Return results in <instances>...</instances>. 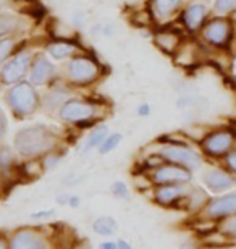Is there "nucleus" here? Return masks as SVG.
Wrapping results in <instances>:
<instances>
[{
	"label": "nucleus",
	"instance_id": "obj_28",
	"mask_svg": "<svg viewBox=\"0 0 236 249\" xmlns=\"http://www.w3.org/2000/svg\"><path fill=\"white\" fill-rule=\"evenodd\" d=\"M149 112H150V107H149V104H143V106H139L138 108V113L139 115H149Z\"/></svg>",
	"mask_w": 236,
	"mask_h": 249
},
{
	"label": "nucleus",
	"instance_id": "obj_16",
	"mask_svg": "<svg viewBox=\"0 0 236 249\" xmlns=\"http://www.w3.org/2000/svg\"><path fill=\"white\" fill-rule=\"evenodd\" d=\"M186 194V186L182 185H167L157 189L155 193V197H157L159 202L162 204H172L173 201H177L178 197H182Z\"/></svg>",
	"mask_w": 236,
	"mask_h": 249
},
{
	"label": "nucleus",
	"instance_id": "obj_25",
	"mask_svg": "<svg viewBox=\"0 0 236 249\" xmlns=\"http://www.w3.org/2000/svg\"><path fill=\"white\" fill-rule=\"evenodd\" d=\"M225 231L230 233V235L236 236V217L232 218V220H228L227 223H225Z\"/></svg>",
	"mask_w": 236,
	"mask_h": 249
},
{
	"label": "nucleus",
	"instance_id": "obj_26",
	"mask_svg": "<svg viewBox=\"0 0 236 249\" xmlns=\"http://www.w3.org/2000/svg\"><path fill=\"white\" fill-rule=\"evenodd\" d=\"M10 160H13V157H10L8 149H7V147H3V149H2V165H3V168H7V167H8Z\"/></svg>",
	"mask_w": 236,
	"mask_h": 249
},
{
	"label": "nucleus",
	"instance_id": "obj_13",
	"mask_svg": "<svg viewBox=\"0 0 236 249\" xmlns=\"http://www.w3.org/2000/svg\"><path fill=\"white\" fill-rule=\"evenodd\" d=\"M204 183L207 185V188L210 191L214 193H222V191H227L233 186V178L227 175L225 172L222 170H212V172H207L204 175Z\"/></svg>",
	"mask_w": 236,
	"mask_h": 249
},
{
	"label": "nucleus",
	"instance_id": "obj_18",
	"mask_svg": "<svg viewBox=\"0 0 236 249\" xmlns=\"http://www.w3.org/2000/svg\"><path fill=\"white\" fill-rule=\"evenodd\" d=\"M74 44L72 42H67V41H58V42H54L49 46V53L52 55L54 58H65V57H70L72 53L74 52Z\"/></svg>",
	"mask_w": 236,
	"mask_h": 249
},
{
	"label": "nucleus",
	"instance_id": "obj_9",
	"mask_svg": "<svg viewBox=\"0 0 236 249\" xmlns=\"http://www.w3.org/2000/svg\"><path fill=\"white\" fill-rule=\"evenodd\" d=\"M233 146V134L228 131H218L205 138L204 149L212 156H223Z\"/></svg>",
	"mask_w": 236,
	"mask_h": 249
},
{
	"label": "nucleus",
	"instance_id": "obj_11",
	"mask_svg": "<svg viewBox=\"0 0 236 249\" xmlns=\"http://www.w3.org/2000/svg\"><path fill=\"white\" fill-rule=\"evenodd\" d=\"M233 213H236V193L214 199L207 207V215L214 218H222Z\"/></svg>",
	"mask_w": 236,
	"mask_h": 249
},
{
	"label": "nucleus",
	"instance_id": "obj_20",
	"mask_svg": "<svg viewBox=\"0 0 236 249\" xmlns=\"http://www.w3.org/2000/svg\"><path fill=\"white\" fill-rule=\"evenodd\" d=\"M105 138H107V126H99V128H95L94 131L89 134V138H88V141L86 144H84V152H89L92 147L95 146H100L104 141H105Z\"/></svg>",
	"mask_w": 236,
	"mask_h": 249
},
{
	"label": "nucleus",
	"instance_id": "obj_7",
	"mask_svg": "<svg viewBox=\"0 0 236 249\" xmlns=\"http://www.w3.org/2000/svg\"><path fill=\"white\" fill-rule=\"evenodd\" d=\"M92 113H94V107L89 102H83V101H68L60 108V117L63 120L74 122V123L88 120V118L92 117Z\"/></svg>",
	"mask_w": 236,
	"mask_h": 249
},
{
	"label": "nucleus",
	"instance_id": "obj_33",
	"mask_svg": "<svg viewBox=\"0 0 236 249\" xmlns=\"http://www.w3.org/2000/svg\"><path fill=\"white\" fill-rule=\"evenodd\" d=\"M5 129H7V120H5V115L2 113V136L5 134Z\"/></svg>",
	"mask_w": 236,
	"mask_h": 249
},
{
	"label": "nucleus",
	"instance_id": "obj_31",
	"mask_svg": "<svg viewBox=\"0 0 236 249\" xmlns=\"http://www.w3.org/2000/svg\"><path fill=\"white\" fill-rule=\"evenodd\" d=\"M118 249H133V248L129 246L128 243H125V241H118Z\"/></svg>",
	"mask_w": 236,
	"mask_h": 249
},
{
	"label": "nucleus",
	"instance_id": "obj_32",
	"mask_svg": "<svg viewBox=\"0 0 236 249\" xmlns=\"http://www.w3.org/2000/svg\"><path fill=\"white\" fill-rule=\"evenodd\" d=\"M52 213L54 212H42V213H34V218H39V217H50V215H52Z\"/></svg>",
	"mask_w": 236,
	"mask_h": 249
},
{
	"label": "nucleus",
	"instance_id": "obj_21",
	"mask_svg": "<svg viewBox=\"0 0 236 249\" xmlns=\"http://www.w3.org/2000/svg\"><path fill=\"white\" fill-rule=\"evenodd\" d=\"M122 141V134H110V136L105 138V141L100 144V154H107L110 152L112 149H115Z\"/></svg>",
	"mask_w": 236,
	"mask_h": 249
},
{
	"label": "nucleus",
	"instance_id": "obj_15",
	"mask_svg": "<svg viewBox=\"0 0 236 249\" xmlns=\"http://www.w3.org/2000/svg\"><path fill=\"white\" fill-rule=\"evenodd\" d=\"M180 42H182V39L173 31H160L155 34V44L168 53L177 52L180 49Z\"/></svg>",
	"mask_w": 236,
	"mask_h": 249
},
{
	"label": "nucleus",
	"instance_id": "obj_22",
	"mask_svg": "<svg viewBox=\"0 0 236 249\" xmlns=\"http://www.w3.org/2000/svg\"><path fill=\"white\" fill-rule=\"evenodd\" d=\"M236 8V0H215V10L218 13H227Z\"/></svg>",
	"mask_w": 236,
	"mask_h": 249
},
{
	"label": "nucleus",
	"instance_id": "obj_29",
	"mask_svg": "<svg viewBox=\"0 0 236 249\" xmlns=\"http://www.w3.org/2000/svg\"><path fill=\"white\" fill-rule=\"evenodd\" d=\"M57 160H58V159L57 157H49L47 159V162H46V168H50V167H55V163H57Z\"/></svg>",
	"mask_w": 236,
	"mask_h": 249
},
{
	"label": "nucleus",
	"instance_id": "obj_3",
	"mask_svg": "<svg viewBox=\"0 0 236 249\" xmlns=\"http://www.w3.org/2000/svg\"><path fill=\"white\" fill-rule=\"evenodd\" d=\"M68 76L76 84L91 83L99 76V67L91 58L76 57L68 65Z\"/></svg>",
	"mask_w": 236,
	"mask_h": 249
},
{
	"label": "nucleus",
	"instance_id": "obj_23",
	"mask_svg": "<svg viewBox=\"0 0 236 249\" xmlns=\"http://www.w3.org/2000/svg\"><path fill=\"white\" fill-rule=\"evenodd\" d=\"M12 46H13V42L7 37L0 42V58H2V60H7L10 51H12Z\"/></svg>",
	"mask_w": 236,
	"mask_h": 249
},
{
	"label": "nucleus",
	"instance_id": "obj_6",
	"mask_svg": "<svg viewBox=\"0 0 236 249\" xmlns=\"http://www.w3.org/2000/svg\"><path fill=\"white\" fill-rule=\"evenodd\" d=\"M230 23L227 19L218 18V19H212L210 23H207L202 29L204 39L214 46H225L230 39Z\"/></svg>",
	"mask_w": 236,
	"mask_h": 249
},
{
	"label": "nucleus",
	"instance_id": "obj_19",
	"mask_svg": "<svg viewBox=\"0 0 236 249\" xmlns=\"http://www.w3.org/2000/svg\"><path fill=\"white\" fill-rule=\"evenodd\" d=\"M117 222L113 220L112 217H100L94 222V231L99 233V235L104 236H110L117 231Z\"/></svg>",
	"mask_w": 236,
	"mask_h": 249
},
{
	"label": "nucleus",
	"instance_id": "obj_30",
	"mask_svg": "<svg viewBox=\"0 0 236 249\" xmlns=\"http://www.w3.org/2000/svg\"><path fill=\"white\" fill-rule=\"evenodd\" d=\"M100 249H117V246L113 243H104V245H100Z\"/></svg>",
	"mask_w": 236,
	"mask_h": 249
},
{
	"label": "nucleus",
	"instance_id": "obj_10",
	"mask_svg": "<svg viewBox=\"0 0 236 249\" xmlns=\"http://www.w3.org/2000/svg\"><path fill=\"white\" fill-rule=\"evenodd\" d=\"M10 249H47V243L36 231L21 230L13 236Z\"/></svg>",
	"mask_w": 236,
	"mask_h": 249
},
{
	"label": "nucleus",
	"instance_id": "obj_17",
	"mask_svg": "<svg viewBox=\"0 0 236 249\" xmlns=\"http://www.w3.org/2000/svg\"><path fill=\"white\" fill-rule=\"evenodd\" d=\"M182 3L183 0H152V8L157 17L163 18L172 15Z\"/></svg>",
	"mask_w": 236,
	"mask_h": 249
},
{
	"label": "nucleus",
	"instance_id": "obj_8",
	"mask_svg": "<svg viewBox=\"0 0 236 249\" xmlns=\"http://www.w3.org/2000/svg\"><path fill=\"white\" fill-rule=\"evenodd\" d=\"M154 181L160 185L172 183H186L191 180V173L183 165H163L154 172Z\"/></svg>",
	"mask_w": 236,
	"mask_h": 249
},
{
	"label": "nucleus",
	"instance_id": "obj_2",
	"mask_svg": "<svg viewBox=\"0 0 236 249\" xmlns=\"http://www.w3.org/2000/svg\"><path fill=\"white\" fill-rule=\"evenodd\" d=\"M7 102L10 108L18 115H29L37 108V92L29 83H18L8 89Z\"/></svg>",
	"mask_w": 236,
	"mask_h": 249
},
{
	"label": "nucleus",
	"instance_id": "obj_5",
	"mask_svg": "<svg viewBox=\"0 0 236 249\" xmlns=\"http://www.w3.org/2000/svg\"><path fill=\"white\" fill-rule=\"evenodd\" d=\"M162 156L167 159L168 162L178 163V165L198 168L200 165V157L196 152L189 151L186 147L182 146H167L162 149Z\"/></svg>",
	"mask_w": 236,
	"mask_h": 249
},
{
	"label": "nucleus",
	"instance_id": "obj_1",
	"mask_svg": "<svg viewBox=\"0 0 236 249\" xmlns=\"http://www.w3.org/2000/svg\"><path fill=\"white\" fill-rule=\"evenodd\" d=\"M55 146V136L49 128L37 126L24 128L15 136V147L24 157H34L46 154Z\"/></svg>",
	"mask_w": 236,
	"mask_h": 249
},
{
	"label": "nucleus",
	"instance_id": "obj_34",
	"mask_svg": "<svg viewBox=\"0 0 236 249\" xmlns=\"http://www.w3.org/2000/svg\"><path fill=\"white\" fill-rule=\"evenodd\" d=\"M70 204H72L73 207H76L79 204V197H72V201H70Z\"/></svg>",
	"mask_w": 236,
	"mask_h": 249
},
{
	"label": "nucleus",
	"instance_id": "obj_4",
	"mask_svg": "<svg viewBox=\"0 0 236 249\" xmlns=\"http://www.w3.org/2000/svg\"><path fill=\"white\" fill-rule=\"evenodd\" d=\"M31 63V55L28 52H21L15 55L12 60L7 62L2 68V81L5 84H12L18 79H21L26 73V70Z\"/></svg>",
	"mask_w": 236,
	"mask_h": 249
},
{
	"label": "nucleus",
	"instance_id": "obj_35",
	"mask_svg": "<svg viewBox=\"0 0 236 249\" xmlns=\"http://www.w3.org/2000/svg\"><path fill=\"white\" fill-rule=\"evenodd\" d=\"M2 249H7V243H5V238H2Z\"/></svg>",
	"mask_w": 236,
	"mask_h": 249
},
{
	"label": "nucleus",
	"instance_id": "obj_24",
	"mask_svg": "<svg viewBox=\"0 0 236 249\" xmlns=\"http://www.w3.org/2000/svg\"><path fill=\"white\" fill-rule=\"evenodd\" d=\"M112 193L115 194V196H118V197H125L128 194V188H127V185H125L123 181H117V183H113V185H112Z\"/></svg>",
	"mask_w": 236,
	"mask_h": 249
},
{
	"label": "nucleus",
	"instance_id": "obj_14",
	"mask_svg": "<svg viewBox=\"0 0 236 249\" xmlns=\"http://www.w3.org/2000/svg\"><path fill=\"white\" fill-rule=\"evenodd\" d=\"M205 13H207V8H205V5H202V3L191 5L186 12H184V17H183L186 28L191 29V31H196L198 28L202 26Z\"/></svg>",
	"mask_w": 236,
	"mask_h": 249
},
{
	"label": "nucleus",
	"instance_id": "obj_12",
	"mask_svg": "<svg viewBox=\"0 0 236 249\" xmlns=\"http://www.w3.org/2000/svg\"><path fill=\"white\" fill-rule=\"evenodd\" d=\"M54 74V65L50 63L46 57H37L33 63L31 68V83L36 86H42L46 84Z\"/></svg>",
	"mask_w": 236,
	"mask_h": 249
},
{
	"label": "nucleus",
	"instance_id": "obj_27",
	"mask_svg": "<svg viewBox=\"0 0 236 249\" xmlns=\"http://www.w3.org/2000/svg\"><path fill=\"white\" fill-rule=\"evenodd\" d=\"M227 162H228V167L232 168L233 172H236V151H235V152H232V154H228Z\"/></svg>",
	"mask_w": 236,
	"mask_h": 249
}]
</instances>
